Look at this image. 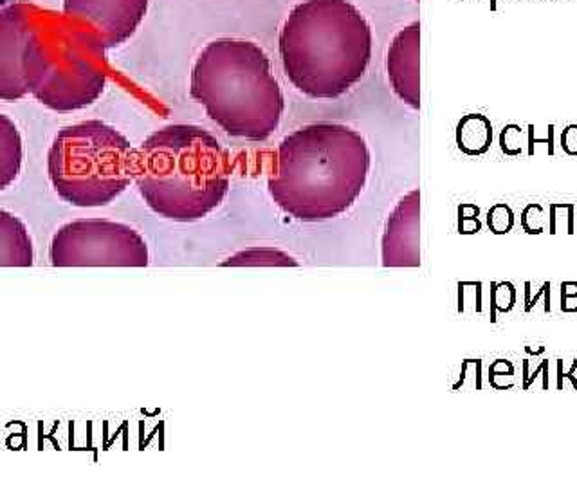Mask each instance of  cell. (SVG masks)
Returning a JSON list of instances; mask_svg holds the SVG:
<instances>
[{"mask_svg": "<svg viewBox=\"0 0 577 487\" xmlns=\"http://www.w3.org/2000/svg\"><path fill=\"white\" fill-rule=\"evenodd\" d=\"M370 166V149L357 130L320 121L281 139L267 190L274 204L294 220L323 223L354 206Z\"/></svg>", "mask_w": 577, "mask_h": 487, "instance_id": "1", "label": "cell"}, {"mask_svg": "<svg viewBox=\"0 0 577 487\" xmlns=\"http://www.w3.org/2000/svg\"><path fill=\"white\" fill-rule=\"evenodd\" d=\"M372 46L370 23L350 0H303L278 36L285 76L311 100H338L361 82Z\"/></svg>", "mask_w": 577, "mask_h": 487, "instance_id": "2", "label": "cell"}, {"mask_svg": "<svg viewBox=\"0 0 577 487\" xmlns=\"http://www.w3.org/2000/svg\"><path fill=\"white\" fill-rule=\"evenodd\" d=\"M134 181L153 213L173 223H195L226 199L230 154L203 127L166 125L150 134L136 152Z\"/></svg>", "mask_w": 577, "mask_h": 487, "instance_id": "3", "label": "cell"}, {"mask_svg": "<svg viewBox=\"0 0 577 487\" xmlns=\"http://www.w3.org/2000/svg\"><path fill=\"white\" fill-rule=\"evenodd\" d=\"M190 96L227 136L267 141L280 127L284 92L258 43L217 38L203 47L190 78Z\"/></svg>", "mask_w": 577, "mask_h": 487, "instance_id": "4", "label": "cell"}, {"mask_svg": "<svg viewBox=\"0 0 577 487\" xmlns=\"http://www.w3.org/2000/svg\"><path fill=\"white\" fill-rule=\"evenodd\" d=\"M29 94L55 112L92 105L109 80L105 49L96 36L65 13L36 8L23 47Z\"/></svg>", "mask_w": 577, "mask_h": 487, "instance_id": "5", "label": "cell"}, {"mask_svg": "<svg viewBox=\"0 0 577 487\" xmlns=\"http://www.w3.org/2000/svg\"><path fill=\"white\" fill-rule=\"evenodd\" d=\"M47 172L56 195L70 206H109L134 181L136 150L109 123L87 119L56 134Z\"/></svg>", "mask_w": 577, "mask_h": 487, "instance_id": "6", "label": "cell"}, {"mask_svg": "<svg viewBox=\"0 0 577 487\" xmlns=\"http://www.w3.org/2000/svg\"><path fill=\"white\" fill-rule=\"evenodd\" d=\"M53 267H146L149 244L137 230L107 218L63 224L49 246Z\"/></svg>", "mask_w": 577, "mask_h": 487, "instance_id": "7", "label": "cell"}, {"mask_svg": "<svg viewBox=\"0 0 577 487\" xmlns=\"http://www.w3.org/2000/svg\"><path fill=\"white\" fill-rule=\"evenodd\" d=\"M149 6L150 0H63V13L89 29L107 51L132 38Z\"/></svg>", "mask_w": 577, "mask_h": 487, "instance_id": "8", "label": "cell"}, {"mask_svg": "<svg viewBox=\"0 0 577 487\" xmlns=\"http://www.w3.org/2000/svg\"><path fill=\"white\" fill-rule=\"evenodd\" d=\"M36 6L13 2L0 9V100L18 102L29 94L23 75V47Z\"/></svg>", "mask_w": 577, "mask_h": 487, "instance_id": "9", "label": "cell"}, {"mask_svg": "<svg viewBox=\"0 0 577 487\" xmlns=\"http://www.w3.org/2000/svg\"><path fill=\"white\" fill-rule=\"evenodd\" d=\"M384 267L421 265V191L406 193L387 220L381 240Z\"/></svg>", "mask_w": 577, "mask_h": 487, "instance_id": "10", "label": "cell"}, {"mask_svg": "<svg viewBox=\"0 0 577 487\" xmlns=\"http://www.w3.org/2000/svg\"><path fill=\"white\" fill-rule=\"evenodd\" d=\"M387 73L395 96L410 109H421V22L408 23L394 36Z\"/></svg>", "mask_w": 577, "mask_h": 487, "instance_id": "11", "label": "cell"}, {"mask_svg": "<svg viewBox=\"0 0 577 487\" xmlns=\"http://www.w3.org/2000/svg\"><path fill=\"white\" fill-rule=\"evenodd\" d=\"M33 238L16 215L0 210V267H31Z\"/></svg>", "mask_w": 577, "mask_h": 487, "instance_id": "12", "label": "cell"}, {"mask_svg": "<svg viewBox=\"0 0 577 487\" xmlns=\"http://www.w3.org/2000/svg\"><path fill=\"white\" fill-rule=\"evenodd\" d=\"M23 144L11 117L0 112V191L11 186L22 170Z\"/></svg>", "mask_w": 577, "mask_h": 487, "instance_id": "13", "label": "cell"}, {"mask_svg": "<svg viewBox=\"0 0 577 487\" xmlns=\"http://www.w3.org/2000/svg\"><path fill=\"white\" fill-rule=\"evenodd\" d=\"M456 144L468 156H482L491 149L492 125L484 114H469L456 125Z\"/></svg>", "mask_w": 577, "mask_h": 487, "instance_id": "14", "label": "cell"}, {"mask_svg": "<svg viewBox=\"0 0 577 487\" xmlns=\"http://www.w3.org/2000/svg\"><path fill=\"white\" fill-rule=\"evenodd\" d=\"M222 267H298V260L274 247H251L224 260Z\"/></svg>", "mask_w": 577, "mask_h": 487, "instance_id": "15", "label": "cell"}, {"mask_svg": "<svg viewBox=\"0 0 577 487\" xmlns=\"http://www.w3.org/2000/svg\"><path fill=\"white\" fill-rule=\"evenodd\" d=\"M500 149L505 156H522V154H527V132L522 129L519 125H514V123H509L502 129L500 132Z\"/></svg>", "mask_w": 577, "mask_h": 487, "instance_id": "16", "label": "cell"}, {"mask_svg": "<svg viewBox=\"0 0 577 487\" xmlns=\"http://www.w3.org/2000/svg\"><path fill=\"white\" fill-rule=\"evenodd\" d=\"M487 226L495 235H507L514 226V211L509 204H495L487 211Z\"/></svg>", "mask_w": 577, "mask_h": 487, "instance_id": "17", "label": "cell"}, {"mask_svg": "<svg viewBox=\"0 0 577 487\" xmlns=\"http://www.w3.org/2000/svg\"><path fill=\"white\" fill-rule=\"evenodd\" d=\"M522 228L527 235H541L545 231V217H543L541 204H527L525 210L522 211Z\"/></svg>", "mask_w": 577, "mask_h": 487, "instance_id": "18", "label": "cell"}, {"mask_svg": "<svg viewBox=\"0 0 577 487\" xmlns=\"http://www.w3.org/2000/svg\"><path fill=\"white\" fill-rule=\"evenodd\" d=\"M491 292L495 294L496 311L509 312L516 304V287L511 282H502V284H491Z\"/></svg>", "mask_w": 577, "mask_h": 487, "instance_id": "19", "label": "cell"}, {"mask_svg": "<svg viewBox=\"0 0 577 487\" xmlns=\"http://www.w3.org/2000/svg\"><path fill=\"white\" fill-rule=\"evenodd\" d=\"M549 211H550V217H549V233H550V235H556V233H558L559 217H565L566 233H568V235L576 233V226H573V217H576V208H573L572 203L566 204L565 215H559L558 203H552V204H550Z\"/></svg>", "mask_w": 577, "mask_h": 487, "instance_id": "20", "label": "cell"}, {"mask_svg": "<svg viewBox=\"0 0 577 487\" xmlns=\"http://www.w3.org/2000/svg\"><path fill=\"white\" fill-rule=\"evenodd\" d=\"M550 287H552L550 282H543L541 287L532 296V284L531 282H525V305H523V311L531 312L539 304V300H543V309H545V312H550V309H552V305H550Z\"/></svg>", "mask_w": 577, "mask_h": 487, "instance_id": "21", "label": "cell"}, {"mask_svg": "<svg viewBox=\"0 0 577 487\" xmlns=\"http://www.w3.org/2000/svg\"><path fill=\"white\" fill-rule=\"evenodd\" d=\"M534 125L527 127V156H534L536 144H546V154L554 156L556 154V137H554V125H549V134L546 137L534 136Z\"/></svg>", "mask_w": 577, "mask_h": 487, "instance_id": "22", "label": "cell"}, {"mask_svg": "<svg viewBox=\"0 0 577 487\" xmlns=\"http://www.w3.org/2000/svg\"><path fill=\"white\" fill-rule=\"evenodd\" d=\"M556 367H558V379H556V388L561 392V390H565V381H570V385H572V388L577 392V378H576V372H577V359H573L572 367H570L568 372H565V359H558L556 361Z\"/></svg>", "mask_w": 577, "mask_h": 487, "instance_id": "23", "label": "cell"}, {"mask_svg": "<svg viewBox=\"0 0 577 487\" xmlns=\"http://www.w3.org/2000/svg\"><path fill=\"white\" fill-rule=\"evenodd\" d=\"M559 144H561V149L565 150V154L577 157V123L566 125L565 129H563L561 137H559Z\"/></svg>", "mask_w": 577, "mask_h": 487, "instance_id": "24", "label": "cell"}, {"mask_svg": "<svg viewBox=\"0 0 577 487\" xmlns=\"http://www.w3.org/2000/svg\"><path fill=\"white\" fill-rule=\"evenodd\" d=\"M549 365H550L549 359H543L541 365H539V367L536 368L534 374H532V375L529 374V378H527L525 381L522 382V388H523V390H529V388H531V386H532V382H534L536 379H538L539 375H541V378H543V386H541V388H543V390H549Z\"/></svg>", "mask_w": 577, "mask_h": 487, "instance_id": "25", "label": "cell"}, {"mask_svg": "<svg viewBox=\"0 0 577 487\" xmlns=\"http://www.w3.org/2000/svg\"><path fill=\"white\" fill-rule=\"evenodd\" d=\"M492 378H514V367L507 359H498L489 368V379Z\"/></svg>", "mask_w": 577, "mask_h": 487, "instance_id": "26", "label": "cell"}, {"mask_svg": "<svg viewBox=\"0 0 577 487\" xmlns=\"http://www.w3.org/2000/svg\"><path fill=\"white\" fill-rule=\"evenodd\" d=\"M561 311L566 312V314H572V312H577V294H561Z\"/></svg>", "mask_w": 577, "mask_h": 487, "instance_id": "27", "label": "cell"}, {"mask_svg": "<svg viewBox=\"0 0 577 487\" xmlns=\"http://www.w3.org/2000/svg\"><path fill=\"white\" fill-rule=\"evenodd\" d=\"M561 294H577V282H563L559 285Z\"/></svg>", "mask_w": 577, "mask_h": 487, "instance_id": "28", "label": "cell"}, {"mask_svg": "<svg viewBox=\"0 0 577 487\" xmlns=\"http://www.w3.org/2000/svg\"><path fill=\"white\" fill-rule=\"evenodd\" d=\"M543 352H545V347H538L536 350H532L531 347H525V354L527 355H539V354H543Z\"/></svg>", "mask_w": 577, "mask_h": 487, "instance_id": "29", "label": "cell"}, {"mask_svg": "<svg viewBox=\"0 0 577 487\" xmlns=\"http://www.w3.org/2000/svg\"><path fill=\"white\" fill-rule=\"evenodd\" d=\"M8 4H13V0H0V8H4Z\"/></svg>", "mask_w": 577, "mask_h": 487, "instance_id": "30", "label": "cell"}, {"mask_svg": "<svg viewBox=\"0 0 577 487\" xmlns=\"http://www.w3.org/2000/svg\"><path fill=\"white\" fill-rule=\"evenodd\" d=\"M491 8L496 9V0H491Z\"/></svg>", "mask_w": 577, "mask_h": 487, "instance_id": "31", "label": "cell"}, {"mask_svg": "<svg viewBox=\"0 0 577 487\" xmlns=\"http://www.w3.org/2000/svg\"><path fill=\"white\" fill-rule=\"evenodd\" d=\"M415 2H419V0H415Z\"/></svg>", "mask_w": 577, "mask_h": 487, "instance_id": "32", "label": "cell"}]
</instances>
